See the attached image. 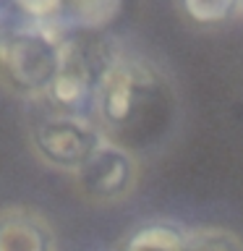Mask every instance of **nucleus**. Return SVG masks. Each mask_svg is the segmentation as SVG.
<instances>
[{"label": "nucleus", "mask_w": 243, "mask_h": 251, "mask_svg": "<svg viewBox=\"0 0 243 251\" xmlns=\"http://www.w3.org/2000/svg\"><path fill=\"white\" fill-rule=\"evenodd\" d=\"M180 118L178 92L154 60L121 47L97 92L94 121L107 141L149 154L172 136Z\"/></svg>", "instance_id": "nucleus-1"}, {"label": "nucleus", "mask_w": 243, "mask_h": 251, "mask_svg": "<svg viewBox=\"0 0 243 251\" xmlns=\"http://www.w3.org/2000/svg\"><path fill=\"white\" fill-rule=\"evenodd\" d=\"M0 21V78L19 97L42 100L52 86L63 58V39L55 26L26 24L5 13Z\"/></svg>", "instance_id": "nucleus-2"}, {"label": "nucleus", "mask_w": 243, "mask_h": 251, "mask_svg": "<svg viewBox=\"0 0 243 251\" xmlns=\"http://www.w3.org/2000/svg\"><path fill=\"white\" fill-rule=\"evenodd\" d=\"M118 52L121 45L107 34H66L58 76L42 97L45 105L55 113L94 118L99 84Z\"/></svg>", "instance_id": "nucleus-3"}, {"label": "nucleus", "mask_w": 243, "mask_h": 251, "mask_svg": "<svg viewBox=\"0 0 243 251\" xmlns=\"http://www.w3.org/2000/svg\"><path fill=\"white\" fill-rule=\"evenodd\" d=\"M29 141L34 154L55 170L73 173L105 144V133L94 118L55 113L47 107L29 126Z\"/></svg>", "instance_id": "nucleus-4"}, {"label": "nucleus", "mask_w": 243, "mask_h": 251, "mask_svg": "<svg viewBox=\"0 0 243 251\" xmlns=\"http://www.w3.org/2000/svg\"><path fill=\"white\" fill-rule=\"evenodd\" d=\"M73 180L78 194L94 204L121 201L139 183V157L105 139V144L73 173Z\"/></svg>", "instance_id": "nucleus-5"}, {"label": "nucleus", "mask_w": 243, "mask_h": 251, "mask_svg": "<svg viewBox=\"0 0 243 251\" xmlns=\"http://www.w3.org/2000/svg\"><path fill=\"white\" fill-rule=\"evenodd\" d=\"M0 251H58V238L42 212L5 207L0 209Z\"/></svg>", "instance_id": "nucleus-6"}, {"label": "nucleus", "mask_w": 243, "mask_h": 251, "mask_svg": "<svg viewBox=\"0 0 243 251\" xmlns=\"http://www.w3.org/2000/svg\"><path fill=\"white\" fill-rule=\"evenodd\" d=\"M121 8L123 0H63L58 29L60 34H105Z\"/></svg>", "instance_id": "nucleus-7"}, {"label": "nucleus", "mask_w": 243, "mask_h": 251, "mask_svg": "<svg viewBox=\"0 0 243 251\" xmlns=\"http://www.w3.org/2000/svg\"><path fill=\"white\" fill-rule=\"evenodd\" d=\"M188 227L170 220H149L121 238L115 251H183Z\"/></svg>", "instance_id": "nucleus-8"}, {"label": "nucleus", "mask_w": 243, "mask_h": 251, "mask_svg": "<svg viewBox=\"0 0 243 251\" xmlns=\"http://www.w3.org/2000/svg\"><path fill=\"white\" fill-rule=\"evenodd\" d=\"M183 13L199 26H217L241 16V0H178Z\"/></svg>", "instance_id": "nucleus-9"}, {"label": "nucleus", "mask_w": 243, "mask_h": 251, "mask_svg": "<svg viewBox=\"0 0 243 251\" xmlns=\"http://www.w3.org/2000/svg\"><path fill=\"white\" fill-rule=\"evenodd\" d=\"M183 251H243V238L225 227H188Z\"/></svg>", "instance_id": "nucleus-10"}, {"label": "nucleus", "mask_w": 243, "mask_h": 251, "mask_svg": "<svg viewBox=\"0 0 243 251\" xmlns=\"http://www.w3.org/2000/svg\"><path fill=\"white\" fill-rule=\"evenodd\" d=\"M63 0H8V13L26 24H42V26L58 29ZM60 31V29H58Z\"/></svg>", "instance_id": "nucleus-11"}, {"label": "nucleus", "mask_w": 243, "mask_h": 251, "mask_svg": "<svg viewBox=\"0 0 243 251\" xmlns=\"http://www.w3.org/2000/svg\"><path fill=\"white\" fill-rule=\"evenodd\" d=\"M8 13V0H0V19Z\"/></svg>", "instance_id": "nucleus-12"}, {"label": "nucleus", "mask_w": 243, "mask_h": 251, "mask_svg": "<svg viewBox=\"0 0 243 251\" xmlns=\"http://www.w3.org/2000/svg\"><path fill=\"white\" fill-rule=\"evenodd\" d=\"M241 16H243V0H241Z\"/></svg>", "instance_id": "nucleus-13"}]
</instances>
